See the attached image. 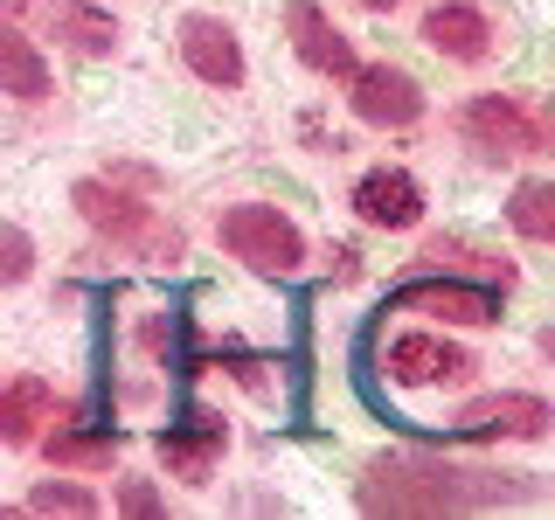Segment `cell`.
Masks as SVG:
<instances>
[{
  "label": "cell",
  "mask_w": 555,
  "mask_h": 520,
  "mask_svg": "<svg viewBox=\"0 0 555 520\" xmlns=\"http://www.w3.org/2000/svg\"><path fill=\"white\" fill-rule=\"evenodd\" d=\"M42 424H56V389L35 381V375L8 381V395H0V438H8V444H35Z\"/></svg>",
  "instance_id": "5bb4252c"
},
{
  "label": "cell",
  "mask_w": 555,
  "mask_h": 520,
  "mask_svg": "<svg viewBox=\"0 0 555 520\" xmlns=\"http://www.w3.org/2000/svg\"><path fill=\"white\" fill-rule=\"evenodd\" d=\"M22 514H69V520H91V514H98V493H83V485H35Z\"/></svg>",
  "instance_id": "d6986e66"
},
{
  "label": "cell",
  "mask_w": 555,
  "mask_h": 520,
  "mask_svg": "<svg viewBox=\"0 0 555 520\" xmlns=\"http://www.w3.org/2000/svg\"><path fill=\"white\" fill-rule=\"evenodd\" d=\"M181 63L195 69L202 83H216V91H236L243 83V42L216 14H188L181 22Z\"/></svg>",
  "instance_id": "9c48e42d"
},
{
  "label": "cell",
  "mask_w": 555,
  "mask_h": 520,
  "mask_svg": "<svg viewBox=\"0 0 555 520\" xmlns=\"http://www.w3.org/2000/svg\"><path fill=\"white\" fill-rule=\"evenodd\" d=\"M216 458H222V424H216V416H188V424L160 430V465L173 479L202 485L208 472H216Z\"/></svg>",
  "instance_id": "4fadbf2b"
},
{
  "label": "cell",
  "mask_w": 555,
  "mask_h": 520,
  "mask_svg": "<svg viewBox=\"0 0 555 520\" xmlns=\"http://www.w3.org/2000/svg\"><path fill=\"white\" fill-rule=\"evenodd\" d=\"M49 22H56V35L77 49V56H112V42H118V22L104 8H83V0H56Z\"/></svg>",
  "instance_id": "9a60e30c"
},
{
  "label": "cell",
  "mask_w": 555,
  "mask_h": 520,
  "mask_svg": "<svg viewBox=\"0 0 555 520\" xmlns=\"http://www.w3.org/2000/svg\"><path fill=\"white\" fill-rule=\"evenodd\" d=\"M542 493L534 472H493V465H451L430 451H396L375 458L361 472L354 499L361 514H403V520H430V514H486V507H528Z\"/></svg>",
  "instance_id": "6da1fadb"
},
{
  "label": "cell",
  "mask_w": 555,
  "mask_h": 520,
  "mask_svg": "<svg viewBox=\"0 0 555 520\" xmlns=\"http://www.w3.org/2000/svg\"><path fill=\"white\" fill-rule=\"evenodd\" d=\"M382 312H430V320L444 326H493L500 320V291L486 285H459V277H410V285H396Z\"/></svg>",
  "instance_id": "5b68a950"
},
{
  "label": "cell",
  "mask_w": 555,
  "mask_h": 520,
  "mask_svg": "<svg viewBox=\"0 0 555 520\" xmlns=\"http://www.w3.org/2000/svg\"><path fill=\"white\" fill-rule=\"evenodd\" d=\"M361 8H396V0H361Z\"/></svg>",
  "instance_id": "7402d4cb"
},
{
  "label": "cell",
  "mask_w": 555,
  "mask_h": 520,
  "mask_svg": "<svg viewBox=\"0 0 555 520\" xmlns=\"http://www.w3.org/2000/svg\"><path fill=\"white\" fill-rule=\"evenodd\" d=\"M479 361L473 354H459L451 340L438 334H403V340H389V381H403V389H430V381H465Z\"/></svg>",
  "instance_id": "30bf717a"
},
{
  "label": "cell",
  "mask_w": 555,
  "mask_h": 520,
  "mask_svg": "<svg viewBox=\"0 0 555 520\" xmlns=\"http://www.w3.org/2000/svg\"><path fill=\"white\" fill-rule=\"evenodd\" d=\"M424 42L451 63H486L493 56V22H486L479 8H465V0H438V8L424 14Z\"/></svg>",
  "instance_id": "7c38bea8"
},
{
  "label": "cell",
  "mask_w": 555,
  "mask_h": 520,
  "mask_svg": "<svg viewBox=\"0 0 555 520\" xmlns=\"http://www.w3.org/2000/svg\"><path fill=\"white\" fill-rule=\"evenodd\" d=\"M118 514H132V520H153V514H160V493H153L146 479H126V485H118Z\"/></svg>",
  "instance_id": "ffe728a7"
},
{
  "label": "cell",
  "mask_w": 555,
  "mask_h": 520,
  "mask_svg": "<svg viewBox=\"0 0 555 520\" xmlns=\"http://www.w3.org/2000/svg\"><path fill=\"white\" fill-rule=\"evenodd\" d=\"M459 126H465L473 146L500 153V160H514V153H548L555 146V112L534 118L528 104H514V98H473L459 112Z\"/></svg>",
  "instance_id": "277c9868"
},
{
  "label": "cell",
  "mask_w": 555,
  "mask_h": 520,
  "mask_svg": "<svg viewBox=\"0 0 555 520\" xmlns=\"http://www.w3.org/2000/svg\"><path fill=\"white\" fill-rule=\"evenodd\" d=\"M28 264H35V243H28V230H8V257H0V277H8V285H22Z\"/></svg>",
  "instance_id": "44dd1931"
},
{
  "label": "cell",
  "mask_w": 555,
  "mask_h": 520,
  "mask_svg": "<svg viewBox=\"0 0 555 520\" xmlns=\"http://www.w3.org/2000/svg\"><path fill=\"white\" fill-rule=\"evenodd\" d=\"M555 410L542 395H479V403H465L451 416V438L465 444H493V438H548Z\"/></svg>",
  "instance_id": "8992f818"
},
{
  "label": "cell",
  "mask_w": 555,
  "mask_h": 520,
  "mask_svg": "<svg viewBox=\"0 0 555 520\" xmlns=\"http://www.w3.org/2000/svg\"><path fill=\"white\" fill-rule=\"evenodd\" d=\"M285 35H292V49H299L306 69H320V77H334V83H354V69H361L354 42H347L312 0H292V8H285Z\"/></svg>",
  "instance_id": "ba28073f"
},
{
  "label": "cell",
  "mask_w": 555,
  "mask_h": 520,
  "mask_svg": "<svg viewBox=\"0 0 555 520\" xmlns=\"http://www.w3.org/2000/svg\"><path fill=\"white\" fill-rule=\"evenodd\" d=\"M69 202H77V216L91 222L104 243H118V250H139V257H181L188 250L173 222H160L146 202H132L126 187H112V181H77Z\"/></svg>",
  "instance_id": "7a4b0ae2"
},
{
  "label": "cell",
  "mask_w": 555,
  "mask_h": 520,
  "mask_svg": "<svg viewBox=\"0 0 555 520\" xmlns=\"http://www.w3.org/2000/svg\"><path fill=\"white\" fill-rule=\"evenodd\" d=\"M118 451V430L98 424V430H56L49 438V465H112Z\"/></svg>",
  "instance_id": "ac0fdd59"
},
{
  "label": "cell",
  "mask_w": 555,
  "mask_h": 520,
  "mask_svg": "<svg viewBox=\"0 0 555 520\" xmlns=\"http://www.w3.org/2000/svg\"><path fill=\"white\" fill-rule=\"evenodd\" d=\"M222 243H230V257H243V264L264 271V277H292L306 264V236L292 230L278 208H264V202L222 208Z\"/></svg>",
  "instance_id": "3957f363"
},
{
  "label": "cell",
  "mask_w": 555,
  "mask_h": 520,
  "mask_svg": "<svg viewBox=\"0 0 555 520\" xmlns=\"http://www.w3.org/2000/svg\"><path fill=\"white\" fill-rule=\"evenodd\" d=\"M0 77H8V91L22 98V104L49 98V63L35 56V42H28L22 28H8V35H0Z\"/></svg>",
  "instance_id": "2e32d148"
},
{
  "label": "cell",
  "mask_w": 555,
  "mask_h": 520,
  "mask_svg": "<svg viewBox=\"0 0 555 520\" xmlns=\"http://www.w3.org/2000/svg\"><path fill=\"white\" fill-rule=\"evenodd\" d=\"M354 216L369 222V230H410V222L424 216V187H416L403 167H375V173L354 181Z\"/></svg>",
  "instance_id": "8fae6325"
},
{
  "label": "cell",
  "mask_w": 555,
  "mask_h": 520,
  "mask_svg": "<svg viewBox=\"0 0 555 520\" xmlns=\"http://www.w3.org/2000/svg\"><path fill=\"white\" fill-rule=\"evenodd\" d=\"M507 222L528 243H555V181H520L507 202Z\"/></svg>",
  "instance_id": "e0dca14e"
},
{
  "label": "cell",
  "mask_w": 555,
  "mask_h": 520,
  "mask_svg": "<svg viewBox=\"0 0 555 520\" xmlns=\"http://www.w3.org/2000/svg\"><path fill=\"white\" fill-rule=\"evenodd\" d=\"M347 98H354V118H369V126H416L424 118V91L396 63H361Z\"/></svg>",
  "instance_id": "52a82bcc"
}]
</instances>
